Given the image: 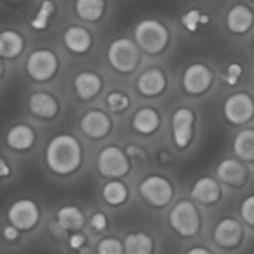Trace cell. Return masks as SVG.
Returning a JSON list of instances; mask_svg holds the SVG:
<instances>
[{
  "instance_id": "8",
  "label": "cell",
  "mask_w": 254,
  "mask_h": 254,
  "mask_svg": "<svg viewBox=\"0 0 254 254\" xmlns=\"http://www.w3.org/2000/svg\"><path fill=\"white\" fill-rule=\"evenodd\" d=\"M140 193L153 207H164L173 198V186L171 183L159 176L146 177L140 185Z\"/></svg>"
},
{
  "instance_id": "19",
  "label": "cell",
  "mask_w": 254,
  "mask_h": 254,
  "mask_svg": "<svg viewBox=\"0 0 254 254\" xmlns=\"http://www.w3.org/2000/svg\"><path fill=\"white\" fill-rule=\"evenodd\" d=\"M254 22L253 10L244 4H235L229 9L226 16L228 28L235 34H244L247 33Z\"/></svg>"
},
{
  "instance_id": "31",
  "label": "cell",
  "mask_w": 254,
  "mask_h": 254,
  "mask_svg": "<svg viewBox=\"0 0 254 254\" xmlns=\"http://www.w3.org/2000/svg\"><path fill=\"white\" fill-rule=\"evenodd\" d=\"M106 104H107V107H109L110 112H113V113H122V112H125L129 107L131 101H129V97L125 92L113 91V92H110L106 97Z\"/></svg>"
},
{
  "instance_id": "39",
  "label": "cell",
  "mask_w": 254,
  "mask_h": 254,
  "mask_svg": "<svg viewBox=\"0 0 254 254\" xmlns=\"http://www.w3.org/2000/svg\"><path fill=\"white\" fill-rule=\"evenodd\" d=\"M10 174H12V167L7 164V161H6V159L0 158V180L7 179Z\"/></svg>"
},
{
  "instance_id": "33",
  "label": "cell",
  "mask_w": 254,
  "mask_h": 254,
  "mask_svg": "<svg viewBox=\"0 0 254 254\" xmlns=\"http://www.w3.org/2000/svg\"><path fill=\"white\" fill-rule=\"evenodd\" d=\"M241 76H243V67H241V64L232 63V64H229V67H228V70H226V77H225V80H226L228 85L234 86V85H237V83L240 82Z\"/></svg>"
},
{
  "instance_id": "41",
  "label": "cell",
  "mask_w": 254,
  "mask_h": 254,
  "mask_svg": "<svg viewBox=\"0 0 254 254\" xmlns=\"http://www.w3.org/2000/svg\"><path fill=\"white\" fill-rule=\"evenodd\" d=\"M3 71H4V65H3V61H1V58H0V77L3 76Z\"/></svg>"
},
{
  "instance_id": "9",
  "label": "cell",
  "mask_w": 254,
  "mask_h": 254,
  "mask_svg": "<svg viewBox=\"0 0 254 254\" xmlns=\"http://www.w3.org/2000/svg\"><path fill=\"white\" fill-rule=\"evenodd\" d=\"M225 118L235 125H243L254 116V100L246 92L232 94L223 106Z\"/></svg>"
},
{
  "instance_id": "13",
  "label": "cell",
  "mask_w": 254,
  "mask_h": 254,
  "mask_svg": "<svg viewBox=\"0 0 254 254\" xmlns=\"http://www.w3.org/2000/svg\"><path fill=\"white\" fill-rule=\"evenodd\" d=\"M28 109L33 116L43 121H51L60 113V103L52 94L45 91H37L30 95Z\"/></svg>"
},
{
  "instance_id": "27",
  "label": "cell",
  "mask_w": 254,
  "mask_h": 254,
  "mask_svg": "<svg viewBox=\"0 0 254 254\" xmlns=\"http://www.w3.org/2000/svg\"><path fill=\"white\" fill-rule=\"evenodd\" d=\"M55 10H57V4L54 0H43L39 4L34 16L31 18L30 27L34 31H45L51 25V21L55 15Z\"/></svg>"
},
{
  "instance_id": "14",
  "label": "cell",
  "mask_w": 254,
  "mask_h": 254,
  "mask_svg": "<svg viewBox=\"0 0 254 254\" xmlns=\"http://www.w3.org/2000/svg\"><path fill=\"white\" fill-rule=\"evenodd\" d=\"M73 86H74L76 95L82 101H91L100 94V91L103 88V80H101L100 74H97L95 71L85 70V71H80L76 74V77L73 80Z\"/></svg>"
},
{
  "instance_id": "35",
  "label": "cell",
  "mask_w": 254,
  "mask_h": 254,
  "mask_svg": "<svg viewBox=\"0 0 254 254\" xmlns=\"http://www.w3.org/2000/svg\"><path fill=\"white\" fill-rule=\"evenodd\" d=\"M241 216L243 219L249 223L254 226V195L249 196L243 204H241Z\"/></svg>"
},
{
  "instance_id": "30",
  "label": "cell",
  "mask_w": 254,
  "mask_h": 254,
  "mask_svg": "<svg viewBox=\"0 0 254 254\" xmlns=\"http://www.w3.org/2000/svg\"><path fill=\"white\" fill-rule=\"evenodd\" d=\"M210 22V16L202 13L199 9H190L182 16V24L188 31H196L199 25H205Z\"/></svg>"
},
{
  "instance_id": "36",
  "label": "cell",
  "mask_w": 254,
  "mask_h": 254,
  "mask_svg": "<svg viewBox=\"0 0 254 254\" xmlns=\"http://www.w3.org/2000/svg\"><path fill=\"white\" fill-rule=\"evenodd\" d=\"M19 235H21V231L19 229H16L13 225H6L3 229H1V237H3V240L6 241V243H15V241H18L19 240Z\"/></svg>"
},
{
  "instance_id": "4",
  "label": "cell",
  "mask_w": 254,
  "mask_h": 254,
  "mask_svg": "<svg viewBox=\"0 0 254 254\" xmlns=\"http://www.w3.org/2000/svg\"><path fill=\"white\" fill-rule=\"evenodd\" d=\"M60 67L58 57L48 48H39L33 51L25 63L27 74L36 82H48L55 77Z\"/></svg>"
},
{
  "instance_id": "37",
  "label": "cell",
  "mask_w": 254,
  "mask_h": 254,
  "mask_svg": "<svg viewBox=\"0 0 254 254\" xmlns=\"http://www.w3.org/2000/svg\"><path fill=\"white\" fill-rule=\"evenodd\" d=\"M86 244V237L80 232H73L68 238V247L74 252H79L85 247Z\"/></svg>"
},
{
  "instance_id": "7",
  "label": "cell",
  "mask_w": 254,
  "mask_h": 254,
  "mask_svg": "<svg viewBox=\"0 0 254 254\" xmlns=\"http://www.w3.org/2000/svg\"><path fill=\"white\" fill-rule=\"evenodd\" d=\"M97 168L101 176L110 177V179H119L128 174L129 171V158L127 153L116 147V146H107L104 147L97 158Z\"/></svg>"
},
{
  "instance_id": "42",
  "label": "cell",
  "mask_w": 254,
  "mask_h": 254,
  "mask_svg": "<svg viewBox=\"0 0 254 254\" xmlns=\"http://www.w3.org/2000/svg\"><path fill=\"white\" fill-rule=\"evenodd\" d=\"M250 1H253V0H250Z\"/></svg>"
},
{
  "instance_id": "17",
  "label": "cell",
  "mask_w": 254,
  "mask_h": 254,
  "mask_svg": "<svg viewBox=\"0 0 254 254\" xmlns=\"http://www.w3.org/2000/svg\"><path fill=\"white\" fill-rule=\"evenodd\" d=\"M167 86L165 74L161 68H147L137 79V89L144 97H156Z\"/></svg>"
},
{
  "instance_id": "32",
  "label": "cell",
  "mask_w": 254,
  "mask_h": 254,
  "mask_svg": "<svg viewBox=\"0 0 254 254\" xmlns=\"http://www.w3.org/2000/svg\"><path fill=\"white\" fill-rule=\"evenodd\" d=\"M97 253L98 254H122L124 253V244L113 237H107L103 238L98 243L97 247Z\"/></svg>"
},
{
  "instance_id": "5",
  "label": "cell",
  "mask_w": 254,
  "mask_h": 254,
  "mask_svg": "<svg viewBox=\"0 0 254 254\" xmlns=\"http://www.w3.org/2000/svg\"><path fill=\"white\" fill-rule=\"evenodd\" d=\"M7 220L21 232L34 229L40 222V208L37 202L28 198H22L10 204L7 210Z\"/></svg>"
},
{
  "instance_id": "1",
  "label": "cell",
  "mask_w": 254,
  "mask_h": 254,
  "mask_svg": "<svg viewBox=\"0 0 254 254\" xmlns=\"http://www.w3.org/2000/svg\"><path fill=\"white\" fill-rule=\"evenodd\" d=\"M45 161L54 174L70 176L76 173L82 165V146L74 135L58 134L49 140L45 150Z\"/></svg>"
},
{
  "instance_id": "15",
  "label": "cell",
  "mask_w": 254,
  "mask_h": 254,
  "mask_svg": "<svg viewBox=\"0 0 254 254\" xmlns=\"http://www.w3.org/2000/svg\"><path fill=\"white\" fill-rule=\"evenodd\" d=\"M243 240V228L235 219H223L214 228V241L223 249H234Z\"/></svg>"
},
{
  "instance_id": "23",
  "label": "cell",
  "mask_w": 254,
  "mask_h": 254,
  "mask_svg": "<svg viewBox=\"0 0 254 254\" xmlns=\"http://www.w3.org/2000/svg\"><path fill=\"white\" fill-rule=\"evenodd\" d=\"M222 190L216 180L210 177L199 179L192 189V196L201 204H214L220 199Z\"/></svg>"
},
{
  "instance_id": "10",
  "label": "cell",
  "mask_w": 254,
  "mask_h": 254,
  "mask_svg": "<svg viewBox=\"0 0 254 254\" xmlns=\"http://www.w3.org/2000/svg\"><path fill=\"white\" fill-rule=\"evenodd\" d=\"M195 115L188 107H179L171 119L173 138L179 149H186L193 138Z\"/></svg>"
},
{
  "instance_id": "24",
  "label": "cell",
  "mask_w": 254,
  "mask_h": 254,
  "mask_svg": "<svg viewBox=\"0 0 254 254\" xmlns=\"http://www.w3.org/2000/svg\"><path fill=\"white\" fill-rule=\"evenodd\" d=\"M159 122L161 121H159V115L156 110H153L150 107H143L134 115L132 128L143 135H149L158 129Z\"/></svg>"
},
{
  "instance_id": "28",
  "label": "cell",
  "mask_w": 254,
  "mask_h": 254,
  "mask_svg": "<svg viewBox=\"0 0 254 254\" xmlns=\"http://www.w3.org/2000/svg\"><path fill=\"white\" fill-rule=\"evenodd\" d=\"M153 250V241L143 232L129 234L124 241V252L127 254H150Z\"/></svg>"
},
{
  "instance_id": "16",
  "label": "cell",
  "mask_w": 254,
  "mask_h": 254,
  "mask_svg": "<svg viewBox=\"0 0 254 254\" xmlns=\"http://www.w3.org/2000/svg\"><path fill=\"white\" fill-rule=\"evenodd\" d=\"M64 46L76 55L86 54L92 46V36L91 33L82 25H71L63 34Z\"/></svg>"
},
{
  "instance_id": "22",
  "label": "cell",
  "mask_w": 254,
  "mask_h": 254,
  "mask_svg": "<svg viewBox=\"0 0 254 254\" xmlns=\"http://www.w3.org/2000/svg\"><path fill=\"white\" fill-rule=\"evenodd\" d=\"M24 37L15 30L0 31V58L15 60L24 51Z\"/></svg>"
},
{
  "instance_id": "11",
  "label": "cell",
  "mask_w": 254,
  "mask_h": 254,
  "mask_svg": "<svg viewBox=\"0 0 254 254\" xmlns=\"http://www.w3.org/2000/svg\"><path fill=\"white\" fill-rule=\"evenodd\" d=\"M211 82H213L211 70L201 63L189 65L183 74V88L190 95L204 94L211 86Z\"/></svg>"
},
{
  "instance_id": "3",
  "label": "cell",
  "mask_w": 254,
  "mask_h": 254,
  "mask_svg": "<svg viewBox=\"0 0 254 254\" xmlns=\"http://www.w3.org/2000/svg\"><path fill=\"white\" fill-rule=\"evenodd\" d=\"M107 60L116 71L124 74L132 73L140 63L138 46L131 39H116L107 49Z\"/></svg>"
},
{
  "instance_id": "38",
  "label": "cell",
  "mask_w": 254,
  "mask_h": 254,
  "mask_svg": "<svg viewBox=\"0 0 254 254\" xmlns=\"http://www.w3.org/2000/svg\"><path fill=\"white\" fill-rule=\"evenodd\" d=\"M125 153H127V156H128L129 159H135V161H140V162H143V161L146 159V152H144L140 146L131 144V146L127 147Z\"/></svg>"
},
{
  "instance_id": "6",
  "label": "cell",
  "mask_w": 254,
  "mask_h": 254,
  "mask_svg": "<svg viewBox=\"0 0 254 254\" xmlns=\"http://www.w3.org/2000/svg\"><path fill=\"white\" fill-rule=\"evenodd\" d=\"M171 228L182 237H193L199 229V214L196 207L189 201L177 202L170 213Z\"/></svg>"
},
{
  "instance_id": "20",
  "label": "cell",
  "mask_w": 254,
  "mask_h": 254,
  "mask_svg": "<svg viewBox=\"0 0 254 254\" xmlns=\"http://www.w3.org/2000/svg\"><path fill=\"white\" fill-rule=\"evenodd\" d=\"M57 225L65 232H79L85 226V214L76 205H64L57 211Z\"/></svg>"
},
{
  "instance_id": "40",
  "label": "cell",
  "mask_w": 254,
  "mask_h": 254,
  "mask_svg": "<svg viewBox=\"0 0 254 254\" xmlns=\"http://www.w3.org/2000/svg\"><path fill=\"white\" fill-rule=\"evenodd\" d=\"M186 254H211L207 249H201V247H196V249H192L189 250Z\"/></svg>"
},
{
  "instance_id": "25",
  "label": "cell",
  "mask_w": 254,
  "mask_h": 254,
  "mask_svg": "<svg viewBox=\"0 0 254 254\" xmlns=\"http://www.w3.org/2000/svg\"><path fill=\"white\" fill-rule=\"evenodd\" d=\"M74 10L82 21L97 22L104 15L106 0H76Z\"/></svg>"
},
{
  "instance_id": "12",
  "label": "cell",
  "mask_w": 254,
  "mask_h": 254,
  "mask_svg": "<svg viewBox=\"0 0 254 254\" xmlns=\"http://www.w3.org/2000/svg\"><path fill=\"white\" fill-rule=\"evenodd\" d=\"M82 132L94 140L104 138L112 129V119L101 110H89L80 119Z\"/></svg>"
},
{
  "instance_id": "26",
  "label": "cell",
  "mask_w": 254,
  "mask_h": 254,
  "mask_svg": "<svg viewBox=\"0 0 254 254\" xmlns=\"http://www.w3.org/2000/svg\"><path fill=\"white\" fill-rule=\"evenodd\" d=\"M234 150L243 161H254V128L243 129L237 134L234 141Z\"/></svg>"
},
{
  "instance_id": "21",
  "label": "cell",
  "mask_w": 254,
  "mask_h": 254,
  "mask_svg": "<svg viewBox=\"0 0 254 254\" xmlns=\"http://www.w3.org/2000/svg\"><path fill=\"white\" fill-rule=\"evenodd\" d=\"M217 176L222 182L231 186H241L247 179L246 167L235 159H225L217 167Z\"/></svg>"
},
{
  "instance_id": "2",
  "label": "cell",
  "mask_w": 254,
  "mask_h": 254,
  "mask_svg": "<svg viewBox=\"0 0 254 254\" xmlns=\"http://www.w3.org/2000/svg\"><path fill=\"white\" fill-rule=\"evenodd\" d=\"M137 46L150 55L162 52L170 40V33L167 27L156 19H143L137 24L134 30Z\"/></svg>"
},
{
  "instance_id": "18",
  "label": "cell",
  "mask_w": 254,
  "mask_h": 254,
  "mask_svg": "<svg viewBox=\"0 0 254 254\" xmlns=\"http://www.w3.org/2000/svg\"><path fill=\"white\" fill-rule=\"evenodd\" d=\"M36 143V132L27 124L13 125L6 134V144L15 152H27Z\"/></svg>"
},
{
  "instance_id": "34",
  "label": "cell",
  "mask_w": 254,
  "mask_h": 254,
  "mask_svg": "<svg viewBox=\"0 0 254 254\" xmlns=\"http://www.w3.org/2000/svg\"><path fill=\"white\" fill-rule=\"evenodd\" d=\"M89 226L92 231H95L97 234H101L103 231L107 229V216L101 211L94 213L89 219Z\"/></svg>"
},
{
  "instance_id": "29",
  "label": "cell",
  "mask_w": 254,
  "mask_h": 254,
  "mask_svg": "<svg viewBox=\"0 0 254 254\" xmlns=\"http://www.w3.org/2000/svg\"><path fill=\"white\" fill-rule=\"evenodd\" d=\"M103 198L109 205L113 207L122 205L128 198V189L122 182L112 180L103 188Z\"/></svg>"
}]
</instances>
